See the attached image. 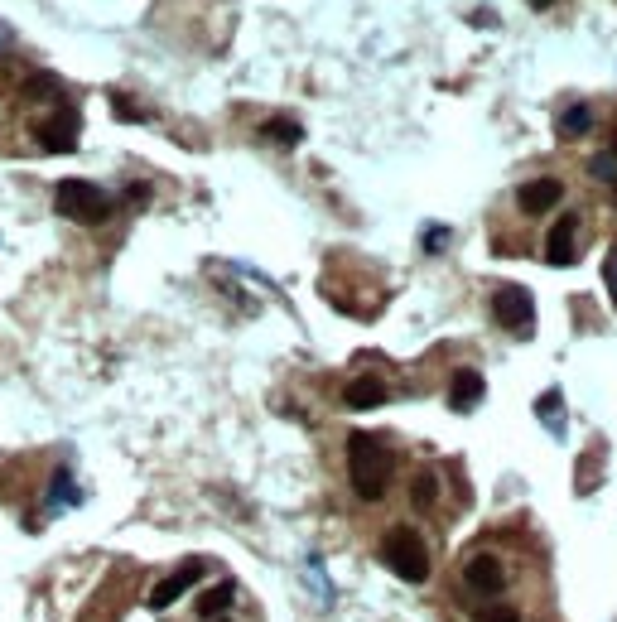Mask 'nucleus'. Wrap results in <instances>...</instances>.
<instances>
[{"mask_svg": "<svg viewBox=\"0 0 617 622\" xmlns=\"http://www.w3.org/2000/svg\"><path fill=\"white\" fill-rule=\"evenodd\" d=\"M391 473H396V459L391 449L367 430H352L348 434V478H352V492L362 502H381L386 487H391Z\"/></svg>", "mask_w": 617, "mask_h": 622, "instance_id": "nucleus-1", "label": "nucleus"}, {"mask_svg": "<svg viewBox=\"0 0 617 622\" xmlns=\"http://www.w3.org/2000/svg\"><path fill=\"white\" fill-rule=\"evenodd\" d=\"M54 208H58L63 217L82 222V227H97V222H107V217L116 213L111 193H107V189H97V184H87V179H58Z\"/></svg>", "mask_w": 617, "mask_h": 622, "instance_id": "nucleus-2", "label": "nucleus"}, {"mask_svg": "<svg viewBox=\"0 0 617 622\" xmlns=\"http://www.w3.org/2000/svg\"><path fill=\"white\" fill-rule=\"evenodd\" d=\"M381 560H386L391 574H401L405 584H425V579H430V550H425V541H420V531H410V526L386 531Z\"/></svg>", "mask_w": 617, "mask_h": 622, "instance_id": "nucleus-3", "label": "nucleus"}, {"mask_svg": "<svg viewBox=\"0 0 617 622\" xmlns=\"http://www.w3.org/2000/svg\"><path fill=\"white\" fill-rule=\"evenodd\" d=\"M492 319L507 328V333H531L536 328V299L531 290H521V285H502L497 295H492Z\"/></svg>", "mask_w": 617, "mask_h": 622, "instance_id": "nucleus-4", "label": "nucleus"}, {"mask_svg": "<svg viewBox=\"0 0 617 622\" xmlns=\"http://www.w3.org/2000/svg\"><path fill=\"white\" fill-rule=\"evenodd\" d=\"M78 111H54V116H44V121H39V126H34V140H39V145H44V150H49V155H58V150H63V155H68V150H73V145H78Z\"/></svg>", "mask_w": 617, "mask_h": 622, "instance_id": "nucleus-5", "label": "nucleus"}, {"mask_svg": "<svg viewBox=\"0 0 617 622\" xmlns=\"http://www.w3.org/2000/svg\"><path fill=\"white\" fill-rule=\"evenodd\" d=\"M545 261L550 266H574L579 261V213H564L550 237H545Z\"/></svg>", "mask_w": 617, "mask_h": 622, "instance_id": "nucleus-6", "label": "nucleus"}, {"mask_svg": "<svg viewBox=\"0 0 617 622\" xmlns=\"http://www.w3.org/2000/svg\"><path fill=\"white\" fill-rule=\"evenodd\" d=\"M463 584H468L473 594L492 598V594H502V589H507V569H502L497 555H473V560L463 565Z\"/></svg>", "mask_w": 617, "mask_h": 622, "instance_id": "nucleus-7", "label": "nucleus"}, {"mask_svg": "<svg viewBox=\"0 0 617 622\" xmlns=\"http://www.w3.org/2000/svg\"><path fill=\"white\" fill-rule=\"evenodd\" d=\"M198 579H203V560H188V565H179L174 574H164L160 584L150 589V608H169V603H179Z\"/></svg>", "mask_w": 617, "mask_h": 622, "instance_id": "nucleus-8", "label": "nucleus"}, {"mask_svg": "<svg viewBox=\"0 0 617 622\" xmlns=\"http://www.w3.org/2000/svg\"><path fill=\"white\" fill-rule=\"evenodd\" d=\"M564 198V184L560 179H531V184H521L516 189V203H521V213H550L555 203Z\"/></svg>", "mask_w": 617, "mask_h": 622, "instance_id": "nucleus-9", "label": "nucleus"}, {"mask_svg": "<svg viewBox=\"0 0 617 622\" xmlns=\"http://www.w3.org/2000/svg\"><path fill=\"white\" fill-rule=\"evenodd\" d=\"M483 372H473V367H463V372H454V381H449V406L454 410H473L478 401H483Z\"/></svg>", "mask_w": 617, "mask_h": 622, "instance_id": "nucleus-10", "label": "nucleus"}, {"mask_svg": "<svg viewBox=\"0 0 617 622\" xmlns=\"http://www.w3.org/2000/svg\"><path fill=\"white\" fill-rule=\"evenodd\" d=\"M343 401H348V410H376V406H386V381H381V377H357V381H348Z\"/></svg>", "mask_w": 617, "mask_h": 622, "instance_id": "nucleus-11", "label": "nucleus"}, {"mask_svg": "<svg viewBox=\"0 0 617 622\" xmlns=\"http://www.w3.org/2000/svg\"><path fill=\"white\" fill-rule=\"evenodd\" d=\"M560 131H564V136H569V140L589 136V131H593V111L584 107V102H574V107H569V111H564V116H560Z\"/></svg>", "mask_w": 617, "mask_h": 622, "instance_id": "nucleus-12", "label": "nucleus"}, {"mask_svg": "<svg viewBox=\"0 0 617 622\" xmlns=\"http://www.w3.org/2000/svg\"><path fill=\"white\" fill-rule=\"evenodd\" d=\"M410 502H415L420 512H430L434 502H439V478H434V473H415V483H410Z\"/></svg>", "mask_w": 617, "mask_h": 622, "instance_id": "nucleus-13", "label": "nucleus"}, {"mask_svg": "<svg viewBox=\"0 0 617 622\" xmlns=\"http://www.w3.org/2000/svg\"><path fill=\"white\" fill-rule=\"evenodd\" d=\"M261 131H266V140H280V145H295V140L304 136V131H299V121H295V116H270V121L261 126Z\"/></svg>", "mask_w": 617, "mask_h": 622, "instance_id": "nucleus-14", "label": "nucleus"}, {"mask_svg": "<svg viewBox=\"0 0 617 622\" xmlns=\"http://www.w3.org/2000/svg\"><path fill=\"white\" fill-rule=\"evenodd\" d=\"M58 92H63V82L49 78V73H34L25 82V97H34V102H58Z\"/></svg>", "mask_w": 617, "mask_h": 622, "instance_id": "nucleus-15", "label": "nucleus"}, {"mask_svg": "<svg viewBox=\"0 0 617 622\" xmlns=\"http://www.w3.org/2000/svg\"><path fill=\"white\" fill-rule=\"evenodd\" d=\"M49 502H63V507H73V502H78V487H73V473H68V468H58L54 473V483H49Z\"/></svg>", "mask_w": 617, "mask_h": 622, "instance_id": "nucleus-16", "label": "nucleus"}, {"mask_svg": "<svg viewBox=\"0 0 617 622\" xmlns=\"http://www.w3.org/2000/svg\"><path fill=\"white\" fill-rule=\"evenodd\" d=\"M232 598H237V584H232V579H227V584H217L213 594L203 598V608H198V613H203V618L213 622V613H222V608H227V603H232Z\"/></svg>", "mask_w": 617, "mask_h": 622, "instance_id": "nucleus-17", "label": "nucleus"}, {"mask_svg": "<svg viewBox=\"0 0 617 622\" xmlns=\"http://www.w3.org/2000/svg\"><path fill=\"white\" fill-rule=\"evenodd\" d=\"M536 415L545 420V425H560V415H564V406H560V391H545L536 401Z\"/></svg>", "mask_w": 617, "mask_h": 622, "instance_id": "nucleus-18", "label": "nucleus"}, {"mask_svg": "<svg viewBox=\"0 0 617 622\" xmlns=\"http://www.w3.org/2000/svg\"><path fill=\"white\" fill-rule=\"evenodd\" d=\"M589 174L603 179V184H617V160L613 155H598V160H589Z\"/></svg>", "mask_w": 617, "mask_h": 622, "instance_id": "nucleus-19", "label": "nucleus"}, {"mask_svg": "<svg viewBox=\"0 0 617 622\" xmlns=\"http://www.w3.org/2000/svg\"><path fill=\"white\" fill-rule=\"evenodd\" d=\"M603 285H608V299H613V309H617V246L608 251V261H603Z\"/></svg>", "mask_w": 617, "mask_h": 622, "instance_id": "nucleus-20", "label": "nucleus"}, {"mask_svg": "<svg viewBox=\"0 0 617 622\" xmlns=\"http://www.w3.org/2000/svg\"><path fill=\"white\" fill-rule=\"evenodd\" d=\"M473 622H521V613L516 608H483Z\"/></svg>", "mask_w": 617, "mask_h": 622, "instance_id": "nucleus-21", "label": "nucleus"}, {"mask_svg": "<svg viewBox=\"0 0 617 622\" xmlns=\"http://www.w3.org/2000/svg\"><path fill=\"white\" fill-rule=\"evenodd\" d=\"M444 242H449V227H430L425 232V251H439Z\"/></svg>", "mask_w": 617, "mask_h": 622, "instance_id": "nucleus-22", "label": "nucleus"}, {"mask_svg": "<svg viewBox=\"0 0 617 622\" xmlns=\"http://www.w3.org/2000/svg\"><path fill=\"white\" fill-rule=\"evenodd\" d=\"M126 203H135V208L150 203V189H145V184H131V189H126Z\"/></svg>", "mask_w": 617, "mask_h": 622, "instance_id": "nucleus-23", "label": "nucleus"}, {"mask_svg": "<svg viewBox=\"0 0 617 622\" xmlns=\"http://www.w3.org/2000/svg\"><path fill=\"white\" fill-rule=\"evenodd\" d=\"M10 44H15V34H10V29L0 25V54H5V49H10Z\"/></svg>", "mask_w": 617, "mask_h": 622, "instance_id": "nucleus-24", "label": "nucleus"}, {"mask_svg": "<svg viewBox=\"0 0 617 622\" xmlns=\"http://www.w3.org/2000/svg\"><path fill=\"white\" fill-rule=\"evenodd\" d=\"M613 160H617V126H613Z\"/></svg>", "mask_w": 617, "mask_h": 622, "instance_id": "nucleus-25", "label": "nucleus"}, {"mask_svg": "<svg viewBox=\"0 0 617 622\" xmlns=\"http://www.w3.org/2000/svg\"><path fill=\"white\" fill-rule=\"evenodd\" d=\"M531 5H540V10H545V5H550V0H531Z\"/></svg>", "mask_w": 617, "mask_h": 622, "instance_id": "nucleus-26", "label": "nucleus"}, {"mask_svg": "<svg viewBox=\"0 0 617 622\" xmlns=\"http://www.w3.org/2000/svg\"><path fill=\"white\" fill-rule=\"evenodd\" d=\"M613 203H617V184H613Z\"/></svg>", "mask_w": 617, "mask_h": 622, "instance_id": "nucleus-27", "label": "nucleus"}, {"mask_svg": "<svg viewBox=\"0 0 617 622\" xmlns=\"http://www.w3.org/2000/svg\"><path fill=\"white\" fill-rule=\"evenodd\" d=\"M217 622H227V618H217Z\"/></svg>", "mask_w": 617, "mask_h": 622, "instance_id": "nucleus-28", "label": "nucleus"}]
</instances>
